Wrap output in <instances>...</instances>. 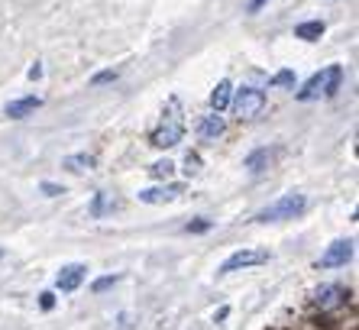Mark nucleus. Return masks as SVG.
Instances as JSON below:
<instances>
[{"label": "nucleus", "instance_id": "1", "mask_svg": "<svg viewBox=\"0 0 359 330\" xmlns=\"http://www.w3.org/2000/svg\"><path fill=\"white\" fill-rule=\"evenodd\" d=\"M340 84H343V68L340 65H327L324 72L311 74L308 81L301 84V91L294 94V100L308 104V100H318V98H334V94L340 91Z\"/></svg>", "mask_w": 359, "mask_h": 330}, {"label": "nucleus", "instance_id": "14", "mask_svg": "<svg viewBox=\"0 0 359 330\" xmlns=\"http://www.w3.org/2000/svg\"><path fill=\"white\" fill-rule=\"evenodd\" d=\"M42 107V98H20V100H10L7 104V117H13V120H23V117H29L33 110Z\"/></svg>", "mask_w": 359, "mask_h": 330}, {"label": "nucleus", "instance_id": "10", "mask_svg": "<svg viewBox=\"0 0 359 330\" xmlns=\"http://www.w3.org/2000/svg\"><path fill=\"white\" fill-rule=\"evenodd\" d=\"M224 130H226L224 117L214 114V110H210V114H204L198 120V136H201V140H208V143H217L220 136H224Z\"/></svg>", "mask_w": 359, "mask_h": 330}, {"label": "nucleus", "instance_id": "23", "mask_svg": "<svg viewBox=\"0 0 359 330\" xmlns=\"http://www.w3.org/2000/svg\"><path fill=\"white\" fill-rule=\"evenodd\" d=\"M39 188H42V194H49V198H59V194H65V188H62V185H55V182H42Z\"/></svg>", "mask_w": 359, "mask_h": 330}, {"label": "nucleus", "instance_id": "13", "mask_svg": "<svg viewBox=\"0 0 359 330\" xmlns=\"http://www.w3.org/2000/svg\"><path fill=\"white\" fill-rule=\"evenodd\" d=\"M230 100H233V84L226 81H217V88L210 91V110L214 114H224V110H230Z\"/></svg>", "mask_w": 359, "mask_h": 330}, {"label": "nucleus", "instance_id": "6", "mask_svg": "<svg viewBox=\"0 0 359 330\" xmlns=\"http://www.w3.org/2000/svg\"><path fill=\"white\" fill-rule=\"evenodd\" d=\"M353 253H356V243H353V239H334V243L324 249V256L318 259V269H340V265H346L353 259Z\"/></svg>", "mask_w": 359, "mask_h": 330}, {"label": "nucleus", "instance_id": "2", "mask_svg": "<svg viewBox=\"0 0 359 330\" xmlns=\"http://www.w3.org/2000/svg\"><path fill=\"white\" fill-rule=\"evenodd\" d=\"M266 91L262 88H252V84H243V88H236L233 100H230V107H233V114L240 117V120H259L262 114H266Z\"/></svg>", "mask_w": 359, "mask_h": 330}, {"label": "nucleus", "instance_id": "7", "mask_svg": "<svg viewBox=\"0 0 359 330\" xmlns=\"http://www.w3.org/2000/svg\"><path fill=\"white\" fill-rule=\"evenodd\" d=\"M346 298H350V291L343 289V285H320V289H314V305L327 314L340 311V308L346 305Z\"/></svg>", "mask_w": 359, "mask_h": 330}, {"label": "nucleus", "instance_id": "26", "mask_svg": "<svg viewBox=\"0 0 359 330\" xmlns=\"http://www.w3.org/2000/svg\"><path fill=\"white\" fill-rule=\"evenodd\" d=\"M29 78H33V81H36V78H42V65H39V62H36V65L29 68Z\"/></svg>", "mask_w": 359, "mask_h": 330}, {"label": "nucleus", "instance_id": "16", "mask_svg": "<svg viewBox=\"0 0 359 330\" xmlns=\"http://www.w3.org/2000/svg\"><path fill=\"white\" fill-rule=\"evenodd\" d=\"M65 169H72V172H84V169H94V156L91 152H75V156H65Z\"/></svg>", "mask_w": 359, "mask_h": 330}, {"label": "nucleus", "instance_id": "21", "mask_svg": "<svg viewBox=\"0 0 359 330\" xmlns=\"http://www.w3.org/2000/svg\"><path fill=\"white\" fill-rule=\"evenodd\" d=\"M198 172H201V156L198 152H188V156H184V175L191 178V175H198Z\"/></svg>", "mask_w": 359, "mask_h": 330}, {"label": "nucleus", "instance_id": "18", "mask_svg": "<svg viewBox=\"0 0 359 330\" xmlns=\"http://www.w3.org/2000/svg\"><path fill=\"white\" fill-rule=\"evenodd\" d=\"M269 84H272V88H294V72L292 68H282V72H276L269 78Z\"/></svg>", "mask_w": 359, "mask_h": 330}, {"label": "nucleus", "instance_id": "9", "mask_svg": "<svg viewBox=\"0 0 359 330\" xmlns=\"http://www.w3.org/2000/svg\"><path fill=\"white\" fill-rule=\"evenodd\" d=\"M84 275H88V265H65V269H59V275H55V289L62 291V295H72V291L81 289Z\"/></svg>", "mask_w": 359, "mask_h": 330}, {"label": "nucleus", "instance_id": "3", "mask_svg": "<svg viewBox=\"0 0 359 330\" xmlns=\"http://www.w3.org/2000/svg\"><path fill=\"white\" fill-rule=\"evenodd\" d=\"M304 207H308V198L301 194V191H292V194H285V198L272 201L269 207H262L256 220L259 223H276V220H292V217L304 214Z\"/></svg>", "mask_w": 359, "mask_h": 330}, {"label": "nucleus", "instance_id": "8", "mask_svg": "<svg viewBox=\"0 0 359 330\" xmlns=\"http://www.w3.org/2000/svg\"><path fill=\"white\" fill-rule=\"evenodd\" d=\"M184 185L182 182H168V185H156V188H142L140 201L142 204H172L175 198H182Z\"/></svg>", "mask_w": 359, "mask_h": 330}, {"label": "nucleus", "instance_id": "12", "mask_svg": "<svg viewBox=\"0 0 359 330\" xmlns=\"http://www.w3.org/2000/svg\"><path fill=\"white\" fill-rule=\"evenodd\" d=\"M117 207H120V198H114L110 191H94L91 204H88V214L91 217H107V214H114Z\"/></svg>", "mask_w": 359, "mask_h": 330}, {"label": "nucleus", "instance_id": "19", "mask_svg": "<svg viewBox=\"0 0 359 330\" xmlns=\"http://www.w3.org/2000/svg\"><path fill=\"white\" fill-rule=\"evenodd\" d=\"M120 78V68H104V72H97L91 78V88H100V84H114Z\"/></svg>", "mask_w": 359, "mask_h": 330}, {"label": "nucleus", "instance_id": "4", "mask_svg": "<svg viewBox=\"0 0 359 330\" xmlns=\"http://www.w3.org/2000/svg\"><path fill=\"white\" fill-rule=\"evenodd\" d=\"M168 110H172V114H168L165 120H162V126H156V130H152V136H149V143L156 149H172V146H178V143L184 140V120L175 114V110H178V98L168 100Z\"/></svg>", "mask_w": 359, "mask_h": 330}, {"label": "nucleus", "instance_id": "24", "mask_svg": "<svg viewBox=\"0 0 359 330\" xmlns=\"http://www.w3.org/2000/svg\"><path fill=\"white\" fill-rule=\"evenodd\" d=\"M39 308H42V311H52V308H55V291H42V295H39Z\"/></svg>", "mask_w": 359, "mask_h": 330}, {"label": "nucleus", "instance_id": "5", "mask_svg": "<svg viewBox=\"0 0 359 330\" xmlns=\"http://www.w3.org/2000/svg\"><path fill=\"white\" fill-rule=\"evenodd\" d=\"M269 263V249H236L233 256H226L220 263L217 272L220 275H230V272H240V269H252V265H262Z\"/></svg>", "mask_w": 359, "mask_h": 330}, {"label": "nucleus", "instance_id": "25", "mask_svg": "<svg viewBox=\"0 0 359 330\" xmlns=\"http://www.w3.org/2000/svg\"><path fill=\"white\" fill-rule=\"evenodd\" d=\"M266 4H269V0H250V13H259Z\"/></svg>", "mask_w": 359, "mask_h": 330}, {"label": "nucleus", "instance_id": "17", "mask_svg": "<svg viewBox=\"0 0 359 330\" xmlns=\"http://www.w3.org/2000/svg\"><path fill=\"white\" fill-rule=\"evenodd\" d=\"M149 175L152 178H172V175H175V162H172V159H159V162H152L149 165Z\"/></svg>", "mask_w": 359, "mask_h": 330}, {"label": "nucleus", "instance_id": "20", "mask_svg": "<svg viewBox=\"0 0 359 330\" xmlns=\"http://www.w3.org/2000/svg\"><path fill=\"white\" fill-rule=\"evenodd\" d=\"M117 282H120V275H100V279H97V282H94V285H91V291H94V295H100V291L114 289Z\"/></svg>", "mask_w": 359, "mask_h": 330}, {"label": "nucleus", "instance_id": "27", "mask_svg": "<svg viewBox=\"0 0 359 330\" xmlns=\"http://www.w3.org/2000/svg\"><path fill=\"white\" fill-rule=\"evenodd\" d=\"M226 314H230V308H226V305H224V308H220V311H217V314H214V321H224Z\"/></svg>", "mask_w": 359, "mask_h": 330}, {"label": "nucleus", "instance_id": "22", "mask_svg": "<svg viewBox=\"0 0 359 330\" xmlns=\"http://www.w3.org/2000/svg\"><path fill=\"white\" fill-rule=\"evenodd\" d=\"M210 227H214V220H191V223H184V230H188V233H208Z\"/></svg>", "mask_w": 359, "mask_h": 330}, {"label": "nucleus", "instance_id": "11", "mask_svg": "<svg viewBox=\"0 0 359 330\" xmlns=\"http://www.w3.org/2000/svg\"><path fill=\"white\" fill-rule=\"evenodd\" d=\"M276 156H278V149L272 146H262V149H252L250 156H246V169H250L252 175H259V172H266V169H272V162H276Z\"/></svg>", "mask_w": 359, "mask_h": 330}, {"label": "nucleus", "instance_id": "15", "mask_svg": "<svg viewBox=\"0 0 359 330\" xmlns=\"http://www.w3.org/2000/svg\"><path fill=\"white\" fill-rule=\"evenodd\" d=\"M294 36L304 42H318L320 36H324V23L320 20H308V23H298L294 26Z\"/></svg>", "mask_w": 359, "mask_h": 330}]
</instances>
